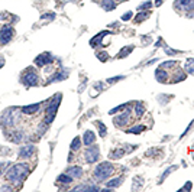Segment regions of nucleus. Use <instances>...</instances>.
<instances>
[{
	"mask_svg": "<svg viewBox=\"0 0 194 192\" xmlns=\"http://www.w3.org/2000/svg\"><path fill=\"white\" fill-rule=\"evenodd\" d=\"M28 174V165L26 163H16L6 172V178L9 179L12 183L20 182L25 178V175Z\"/></svg>",
	"mask_w": 194,
	"mask_h": 192,
	"instance_id": "f257e3e1",
	"label": "nucleus"
},
{
	"mask_svg": "<svg viewBox=\"0 0 194 192\" xmlns=\"http://www.w3.org/2000/svg\"><path fill=\"white\" fill-rule=\"evenodd\" d=\"M113 172H114V168L110 162H101V163H99L96 166L93 176H94L96 182H104Z\"/></svg>",
	"mask_w": 194,
	"mask_h": 192,
	"instance_id": "f03ea898",
	"label": "nucleus"
},
{
	"mask_svg": "<svg viewBox=\"0 0 194 192\" xmlns=\"http://www.w3.org/2000/svg\"><path fill=\"white\" fill-rule=\"evenodd\" d=\"M61 94H57L55 95V98H54V101L51 103V106L47 108V118H45V124H51V122L54 120V117H55V113H57L58 110V106H60V103H61Z\"/></svg>",
	"mask_w": 194,
	"mask_h": 192,
	"instance_id": "7ed1b4c3",
	"label": "nucleus"
},
{
	"mask_svg": "<svg viewBox=\"0 0 194 192\" xmlns=\"http://www.w3.org/2000/svg\"><path fill=\"white\" fill-rule=\"evenodd\" d=\"M100 158V149L99 146H89L84 152V160L87 163H96Z\"/></svg>",
	"mask_w": 194,
	"mask_h": 192,
	"instance_id": "20e7f679",
	"label": "nucleus"
},
{
	"mask_svg": "<svg viewBox=\"0 0 194 192\" xmlns=\"http://www.w3.org/2000/svg\"><path fill=\"white\" fill-rule=\"evenodd\" d=\"M38 80H39V77H38V74L35 72V71H32V70H29L26 74L23 75V84L26 85V87H32V85H36L38 84Z\"/></svg>",
	"mask_w": 194,
	"mask_h": 192,
	"instance_id": "39448f33",
	"label": "nucleus"
},
{
	"mask_svg": "<svg viewBox=\"0 0 194 192\" xmlns=\"http://www.w3.org/2000/svg\"><path fill=\"white\" fill-rule=\"evenodd\" d=\"M128 107H129V106H128ZM128 107L125 108V111H123L120 116L114 117L113 122H114V124H116L118 127H123V126H126V124L129 123V117H130V110H129Z\"/></svg>",
	"mask_w": 194,
	"mask_h": 192,
	"instance_id": "423d86ee",
	"label": "nucleus"
},
{
	"mask_svg": "<svg viewBox=\"0 0 194 192\" xmlns=\"http://www.w3.org/2000/svg\"><path fill=\"white\" fill-rule=\"evenodd\" d=\"M18 120H19V113L9 110V111L5 114V120H3V124H6V126H13V124L18 122Z\"/></svg>",
	"mask_w": 194,
	"mask_h": 192,
	"instance_id": "0eeeda50",
	"label": "nucleus"
},
{
	"mask_svg": "<svg viewBox=\"0 0 194 192\" xmlns=\"http://www.w3.org/2000/svg\"><path fill=\"white\" fill-rule=\"evenodd\" d=\"M174 7L178 9H185V10H194V0H175Z\"/></svg>",
	"mask_w": 194,
	"mask_h": 192,
	"instance_id": "6e6552de",
	"label": "nucleus"
},
{
	"mask_svg": "<svg viewBox=\"0 0 194 192\" xmlns=\"http://www.w3.org/2000/svg\"><path fill=\"white\" fill-rule=\"evenodd\" d=\"M13 38V29L10 26H5L0 32V42L2 43H7L10 42V39Z\"/></svg>",
	"mask_w": 194,
	"mask_h": 192,
	"instance_id": "1a4fd4ad",
	"label": "nucleus"
},
{
	"mask_svg": "<svg viewBox=\"0 0 194 192\" xmlns=\"http://www.w3.org/2000/svg\"><path fill=\"white\" fill-rule=\"evenodd\" d=\"M52 62V55L51 54H48V52H45V54H41V55L35 59V64L38 66H45L48 65V64H51Z\"/></svg>",
	"mask_w": 194,
	"mask_h": 192,
	"instance_id": "9d476101",
	"label": "nucleus"
},
{
	"mask_svg": "<svg viewBox=\"0 0 194 192\" xmlns=\"http://www.w3.org/2000/svg\"><path fill=\"white\" fill-rule=\"evenodd\" d=\"M35 152V147L33 145H26V146H22L19 150V158L20 159H26V158H31Z\"/></svg>",
	"mask_w": 194,
	"mask_h": 192,
	"instance_id": "9b49d317",
	"label": "nucleus"
},
{
	"mask_svg": "<svg viewBox=\"0 0 194 192\" xmlns=\"http://www.w3.org/2000/svg\"><path fill=\"white\" fill-rule=\"evenodd\" d=\"M65 174L70 175V176H71V178H74V179H78V178H81V176H83V169H81L80 166H70V168L67 169Z\"/></svg>",
	"mask_w": 194,
	"mask_h": 192,
	"instance_id": "f8f14e48",
	"label": "nucleus"
},
{
	"mask_svg": "<svg viewBox=\"0 0 194 192\" xmlns=\"http://www.w3.org/2000/svg\"><path fill=\"white\" fill-rule=\"evenodd\" d=\"M168 72H167L165 68H158V70L155 71V78L156 81H159V82H167L168 81Z\"/></svg>",
	"mask_w": 194,
	"mask_h": 192,
	"instance_id": "ddd939ff",
	"label": "nucleus"
},
{
	"mask_svg": "<svg viewBox=\"0 0 194 192\" xmlns=\"http://www.w3.org/2000/svg\"><path fill=\"white\" fill-rule=\"evenodd\" d=\"M94 140H96V134H94V133H93L91 130H85L84 136H83V142H84V145L85 146H90V145L94 143Z\"/></svg>",
	"mask_w": 194,
	"mask_h": 192,
	"instance_id": "4468645a",
	"label": "nucleus"
},
{
	"mask_svg": "<svg viewBox=\"0 0 194 192\" xmlns=\"http://www.w3.org/2000/svg\"><path fill=\"white\" fill-rule=\"evenodd\" d=\"M39 108H41V104H31V106L22 107V113H25V114H33V113L39 111Z\"/></svg>",
	"mask_w": 194,
	"mask_h": 192,
	"instance_id": "2eb2a0df",
	"label": "nucleus"
},
{
	"mask_svg": "<svg viewBox=\"0 0 194 192\" xmlns=\"http://www.w3.org/2000/svg\"><path fill=\"white\" fill-rule=\"evenodd\" d=\"M107 33H109V30H103V32H100L99 35H97V36H94V38H93V39L90 41V45H91V46L100 45V43H101V39H103V38L106 36Z\"/></svg>",
	"mask_w": 194,
	"mask_h": 192,
	"instance_id": "dca6fc26",
	"label": "nucleus"
},
{
	"mask_svg": "<svg viewBox=\"0 0 194 192\" xmlns=\"http://www.w3.org/2000/svg\"><path fill=\"white\" fill-rule=\"evenodd\" d=\"M122 183H123V178H114L112 181H109V182H106V188L107 189H113V188L120 186Z\"/></svg>",
	"mask_w": 194,
	"mask_h": 192,
	"instance_id": "f3484780",
	"label": "nucleus"
},
{
	"mask_svg": "<svg viewBox=\"0 0 194 192\" xmlns=\"http://www.w3.org/2000/svg\"><path fill=\"white\" fill-rule=\"evenodd\" d=\"M184 70H185V74L194 75V58H188V59H187V64L184 65Z\"/></svg>",
	"mask_w": 194,
	"mask_h": 192,
	"instance_id": "a211bd4d",
	"label": "nucleus"
},
{
	"mask_svg": "<svg viewBox=\"0 0 194 192\" xmlns=\"http://www.w3.org/2000/svg\"><path fill=\"white\" fill-rule=\"evenodd\" d=\"M123 155H125V150L120 149V147H116L110 152V159H120Z\"/></svg>",
	"mask_w": 194,
	"mask_h": 192,
	"instance_id": "6ab92c4d",
	"label": "nucleus"
},
{
	"mask_svg": "<svg viewBox=\"0 0 194 192\" xmlns=\"http://www.w3.org/2000/svg\"><path fill=\"white\" fill-rule=\"evenodd\" d=\"M101 7L104 10H113L116 7V2L114 0H103L101 2Z\"/></svg>",
	"mask_w": 194,
	"mask_h": 192,
	"instance_id": "aec40b11",
	"label": "nucleus"
},
{
	"mask_svg": "<svg viewBox=\"0 0 194 192\" xmlns=\"http://www.w3.org/2000/svg\"><path fill=\"white\" fill-rule=\"evenodd\" d=\"M135 114H136L138 118H141L145 114V107H143L142 103H136L135 104Z\"/></svg>",
	"mask_w": 194,
	"mask_h": 192,
	"instance_id": "412c9836",
	"label": "nucleus"
},
{
	"mask_svg": "<svg viewBox=\"0 0 194 192\" xmlns=\"http://www.w3.org/2000/svg\"><path fill=\"white\" fill-rule=\"evenodd\" d=\"M65 78H67V72H62V71H60V72H57V74H54V77H52V78L48 81V82H57V81L65 80Z\"/></svg>",
	"mask_w": 194,
	"mask_h": 192,
	"instance_id": "4be33fe9",
	"label": "nucleus"
},
{
	"mask_svg": "<svg viewBox=\"0 0 194 192\" xmlns=\"http://www.w3.org/2000/svg\"><path fill=\"white\" fill-rule=\"evenodd\" d=\"M133 51V46H130V45H128V46H125L120 49V52H119V58H125V56H128L130 52Z\"/></svg>",
	"mask_w": 194,
	"mask_h": 192,
	"instance_id": "5701e85b",
	"label": "nucleus"
},
{
	"mask_svg": "<svg viewBox=\"0 0 194 192\" xmlns=\"http://www.w3.org/2000/svg\"><path fill=\"white\" fill-rule=\"evenodd\" d=\"M174 77H175V78H172V80H171V82H174V84H175V82H178V81H184L185 77H187V74H185V72H183V71H180V72L177 71Z\"/></svg>",
	"mask_w": 194,
	"mask_h": 192,
	"instance_id": "b1692460",
	"label": "nucleus"
},
{
	"mask_svg": "<svg viewBox=\"0 0 194 192\" xmlns=\"http://www.w3.org/2000/svg\"><path fill=\"white\" fill-rule=\"evenodd\" d=\"M58 182H61V183H71L72 181H74V178H71L70 175H60L58 176V179H57Z\"/></svg>",
	"mask_w": 194,
	"mask_h": 192,
	"instance_id": "393cba45",
	"label": "nucleus"
},
{
	"mask_svg": "<svg viewBox=\"0 0 194 192\" xmlns=\"http://www.w3.org/2000/svg\"><path fill=\"white\" fill-rule=\"evenodd\" d=\"M145 130V126H142V124H139V126H135V127H130L129 129V133H132V134H139V133H142V131Z\"/></svg>",
	"mask_w": 194,
	"mask_h": 192,
	"instance_id": "a878e982",
	"label": "nucleus"
},
{
	"mask_svg": "<svg viewBox=\"0 0 194 192\" xmlns=\"http://www.w3.org/2000/svg\"><path fill=\"white\" fill-rule=\"evenodd\" d=\"M96 126L99 127V134H100V137H104L106 136V126H104L101 122H96Z\"/></svg>",
	"mask_w": 194,
	"mask_h": 192,
	"instance_id": "bb28decb",
	"label": "nucleus"
},
{
	"mask_svg": "<svg viewBox=\"0 0 194 192\" xmlns=\"http://www.w3.org/2000/svg\"><path fill=\"white\" fill-rule=\"evenodd\" d=\"M80 145H81L80 137H76V139L71 142V150H74V152H76V150H78V149H80Z\"/></svg>",
	"mask_w": 194,
	"mask_h": 192,
	"instance_id": "cd10ccee",
	"label": "nucleus"
},
{
	"mask_svg": "<svg viewBox=\"0 0 194 192\" xmlns=\"http://www.w3.org/2000/svg\"><path fill=\"white\" fill-rule=\"evenodd\" d=\"M149 14H151L149 12H145V13H139L136 18H135V20H136L138 23H139V22H142V20H147V19L149 18Z\"/></svg>",
	"mask_w": 194,
	"mask_h": 192,
	"instance_id": "c85d7f7f",
	"label": "nucleus"
},
{
	"mask_svg": "<svg viewBox=\"0 0 194 192\" xmlns=\"http://www.w3.org/2000/svg\"><path fill=\"white\" fill-rule=\"evenodd\" d=\"M129 104H122V106H119V107H114V108H112L109 111V114H116L118 111H122V110H125V108L128 107Z\"/></svg>",
	"mask_w": 194,
	"mask_h": 192,
	"instance_id": "c756f323",
	"label": "nucleus"
},
{
	"mask_svg": "<svg viewBox=\"0 0 194 192\" xmlns=\"http://www.w3.org/2000/svg\"><path fill=\"white\" fill-rule=\"evenodd\" d=\"M97 58H99L101 62H104V61H107V59H109V55H107L106 52H97Z\"/></svg>",
	"mask_w": 194,
	"mask_h": 192,
	"instance_id": "7c9ffc66",
	"label": "nucleus"
},
{
	"mask_svg": "<svg viewBox=\"0 0 194 192\" xmlns=\"http://www.w3.org/2000/svg\"><path fill=\"white\" fill-rule=\"evenodd\" d=\"M174 169H177V166H171V168H168V169H167L165 172L162 174V176H161V182H162V181H164V179L167 178V176H168V175L171 174V172H172V170H174Z\"/></svg>",
	"mask_w": 194,
	"mask_h": 192,
	"instance_id": "2f4dec72",
	"label": "nucleus"
},
{
	"mask_svg": "<svg viewBox=\"0 0 194 192\" xmlns=\"http://www.w3.org/2000/svg\"><path fill=\"white\" fill-rule=\"evenodd\" d=\"M175 65H178L175 61H168V62H164L161 65V68H165L167 70V68H172V66H175Z\"/></svg>",
	"mask_w": 194,
	"mask_h": 192,
	"instance_id": "473e14b6",
	"label": "nucleus"
},
{
	"mask_svg": "<svg viewBox=\"0 0 194 192\" xmlns=\"http://www.w3.org/2000/svg\"><path fill=\"white\" fill-rule=\"evenodd\" d=\"M123 78H125L123 75H118V77H114V78H109V80H107V84H114V82H118V81L123 80Z\"/></svg>",
	"mask_w": 194,
	"mask_h": 192,
	"instance_id": "72a5a7b5",
	"label": "nucleus"
},
{
	"mask_svg": "<svg viewBox=\"0 0 194 192\" xmlns=\"http://www.w3.org/2000/svg\"><path fill=\"white\" fill-rule=\"evenodd\" d=\"M164 51L167 52V55H175V54H178L175 49H171L168 45H164Z\"/></svg>",
	"mask_w": 194,
	"mask_h": 192,
	"instance_id": "f704fd0d",
	"label": "nucleus"
},
{
	"mask_svg": "<svg viewBox=\"0 0 194 192\" xmlns=\"http://www.w3.org/2000/svg\"><path fill=\"white\" fill-rule=\"evenodd\" d=\"M151 6H152V2H145V3H142V5L139 6L138 9H139V10H148Z\"/></svg>",
	"mask_w": 194,
	"mask_h": 192,
	"instance_id": "c9c22d12",
	"label": "nucleus"
},
{
	"mask_svg": "<svg viewBox=\"0 0 194 192\" xmlns=\"http://www.w3.org/2000/svg\"><path fill=\"white\" fill-rule=\"evenodd\" d=\"M133 14H132V12H126V13L122 16V20H125V22H128V20H130V18H132Z\"/></svg>",
	"mask_w": 194,
	"mask_h": 192,
	"instance_id": "e433bc0d",
	"label": "nucleus"
},
{
	"mask_svg": "<svg viewBox=\"0 0 194 192\" xmlns=\"http://www.w3.org/2000/svg\"><path fill=\"white\" fill-rule=\"evenodd\" d=\"M55 18V14L54 13H45V14H42L41 16V19H43V20H48V19H54Z\"/></svg>",
	"mask_w": 194,
	"mask_h": 192,
	"instance_id": "4c0bfd02",
	"label": "nucleus"
},
{
	"mask_svg": "<svg viewBox=\"0 0 194 192\" xmlns=\"http://www.w3.org/2000/svg\"><path fill=\"white\" fill-rule=\"evenodd\" d=\"M191 188H193V183H191V182L188 181V182H187V183L184 185V186H183V191H190Z\"/></svg>",
	"mask_w": 194,
	"mask_h": 192,
	"instance_id": "58836bf2",
	"label": "nucleus"
},
{
	"mask_svg": "<svg viewBox=\"0 0 194 192\" xmlns=\"http://www.w3.org/2000/svg\"><path fill=\"white\" fill-rule=\"evenodd\" d=\"M3 65H5V58H2V56H0V68H2Z\"/></svg>",
	"mask_w": 194,
	"mask_h": 192,
	"instance_id": "ea45409f",
	"label": "nucleus"
},
{
	"mask_svg": "<svg viewBox=\"0 0 194 192\" xmlns=\"http://www.w3.org/2000/svg\"><path fill=\"white\" fill-rule=\"evenodd\" d=\"M0 191H10V188L9 186H2L0 188Z\"/></svg>",
	"mask_w": 194,
	"mask_h": 192,
	"instance_id": "a19ab883",
	"label": "nucleus"
},
{
	"mask_svg": "<svg viewBox=\"0 0 194 192\" xmlns=\"http://www.w3.org/2000/svg\"><path fill=\"white\" fill-rule=\"evenodd\" d=\"M162 0H155V6H161Z\"/></svg>",
	"mask_w": 194,
	"mask_h": 192,
	"instance_id": "79ce46f5",
	"label": "nucleus"
},
{
	"mask_svg": "<svg viewBox=\"0 0 194 192\" xmlns=\"http://www.w3.org/2000/svg\"><path fill=\"white\" fill-rule=\"evenodd\" d=\"M114 2H116V3H119V2L122 3V2H125V0H114Z\"/></svg>",
	"mask_w": 194,
	"mask_h": 192,
	"instance_id": "37998d69",
	"label": "nucleus"
},
{
	"mask_svg": "<svg viewBox=\"0 0 194 192\" xmlns=\"http://www.w3.org/2000/svg\"><path fill=\"white\" fill-rule=\"evenodd\" d=\"M0 168H3V163H0ZM0 174H2V169H0Z\"/></svg>",
	"mask_w": 194,
	"mask_h": 192,
	"instance_id": "c03bdc74",
	"label": "nucleus"
},
{
	"mask_svg": "<svg viewBox=\"0 0 194 192\" xmlns=\"http://www.w3.org/2000/svg\"><path fill=\"white\" fill-rule=\"evenodd\" d=\"M191 155H193V159H194V152H191Z\"/></svg>",
	"mask_w": 194,
	"mask_h": 192,
	"instance_id": "a18cd8bd",
	"label": "nucleus"
}]
</instances>
